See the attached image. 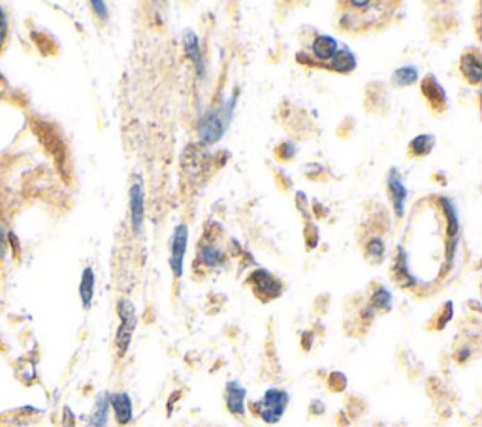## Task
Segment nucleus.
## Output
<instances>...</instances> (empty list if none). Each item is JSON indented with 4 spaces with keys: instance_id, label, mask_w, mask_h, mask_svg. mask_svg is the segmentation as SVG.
<instances>
[{
    "instance_id": "f257e3e1",
    "label": "nucleus",
    "mask_w": 482,
    "mask_h": 427,
    "mask_svg": "<svg viewBox=\"0 0 482 427\" xmlns=\"http://www.w3.org/2000/svg\"><path fill=\"white\" fill-rule=\"evenodd\" d=\"M235 104H238V91L228 100H224L219 108L203 113L198 119V137L203 145H213V143L221 142L234 119Z\"/></svg>"
},
{
    "instance_id": "f03ea898",
    "label": "nucleus",
    "mask_w": 482,
    "mask_h": 427,
    "mask_svg": "<svg viewBox=\"0 0 482 427\" xmlns=\"http://www.w3.org/2000/svg\"><path fill=\"white\" fill-rule=\"evenodd\" d=\"M288 403H290V395L288 392L281 388H269L266 390V394L262 397L260 401L253 403L254 415H258L262 418V421L266 424H277L281 421L285 410H287Z\"/></svg>"
},
{
    "instance_id": "7ed1b4c3",
    "label": "nucleus",
    "mask_w": 482,
    "mask_h": 427,
    "mask_svg": "<svg viewBox=\"0 0 482 427\" xmlns=\"http://www.w3.org/2000/svg\"><path fill=\"white\" fill-rule=\"evenodd\" d=\"M117 312L119 318H121V324H119L117 335H115V343H117L119 356H124L128 346H131L134 330H136V307H134V303H132L131 299L123 298L117 301Z\"/></svg>"
},
{
    "instance_id": "20e7f679",
    "label": "nucleus",
    "mask_w": 482,
    "mask_h": 427,
    "mask_svg": "<svg viewBox=\"0 0 482 427\" xmlns=\"http://www.w3.org/2000/svg\"><path fill=\"white\" fill-rule=\"evenodd\" d=\"M187 245H189V226L185 222H181V224L176 226L172 241H169V269H172V275L176 278L183 275Z\"/></svg>"
},
{
    "instance_id": "39448f33",
    "label": "nucleus",
    "mask_w": 482,
    "mask_h": 427,
    "mask_svg": "<svg viewBox=\"0 0 482 427\" xmlns=\"http://www.w3.org/2000/svg\"><path fill=\"white\" fill-rule=\"evenodd\" d=\"M249 281H251L254 292H256L262 299H275L283 294V283H281L275 275H272V273L267 271V269H264V267H258V269L249 277Z\"/></svg>"
},
{
    "instance_id": "423d86ee",
    "label": "nucleus",
    "mask_w": 482,
    "mask_h": 427,
    "mask_svg": "<svg viewBox=\"0 0 482 427\" xmlns=\"http://www.w3.org/2000/svg\"><path fill=\"white\" fill-rule=\"evenodd\" d=\"M145 192L142 177H136V181L131 187V217H132V230L136 235H142L144 232V215H145Z\"/></svg>"
},
{
    "instance_id": "0eeeda50",
    "label": "nucleus",
    "mask_w": 482,
    "mask_h": 427,
    "mask_svg": "<svg viewBox=\"0 0 482 427\" xmlns=\"http://www.w3.org/2000/svg\"><path fill=\"white\" fill-rule=\"evenodd\" d=\"M388 196H390L392 206H394V211H396V217L401 219L405 215V201L409 198V190L405 187L404 179H401V174L398 171V168H392L390 174H388Z\"/></svg>"
},
{
    "instance_id": "6e6552de",
    "label": "nucleus",
    "mask_w": 482,
    "mask_h": 427,
    "mask_svg": "<svg viewBox=\"0 0 482 427\" xmlns=\"http://www.w3.org/2000/svg\"><path fill=\"white\" fill-rule=\"evenodd\" d=\"M181 40H183V47H185V51H187L189 58L192 60V65H194L198 76L203 79L206 78V60H203L202 49H200V40H198V34H196L192 28H185V31H183Z\"/></svg>"
},
{
    "instance_id": "1a4fd4ad",
    "label": "nucleus",
    "mask_w": 482,
    "mask_h": 427,
    "mask_svg": "<svg viewBox=\"0 0 482 427\" xmlns=\"http://www.w3.org/2000/svg\"><path fill=\"white\" fill-rule=\"evenodd\" d=\"M439 203L443 208L444 215H447V220H449V251H447V260H452L454 256V249H456L458 243V232H460V220H458V209L456 203L450 200V198H439Z\"/></svg>"
},
{
    "instance_id": "9d476101",
    "label": "nucleus",
    "mask_w": 482,
    "mask_h": 427,
    "mask_svg": "<svg viewBox=\"0 0 482 427\" xmlns=\"http://www.w3.org/2000/svg\"><path fill=\"white\" fill-rule=\"evenodd\" d=\"M110 408L113 410V416L119 426H128L134 420V407H132L131 395L126 392L110 395Z\"/></svg>"
},
{
    "instance_id": "9b49d317",
    "label": "nucleus",
    "mask_w": 482,
    "mask_h": 427,
    "mask_svg": "<svg viewBox=\"0 0 482 427\" xmlns=\"http://www.w3.org/2000/svg\"><path fill=\"white\" fill-rule=\"evenodd\" d=\"M311 51H313V57L319 60L320 65L324 66L339 51V42L333 36H330V34H319L313 40V44H311Z\"/></svg>"
},
{
    "instance_id": "f8f14e48",
    "label": "nucleus",
    "mask_w": 482,
    "mask_h": 427,
    "mask_svg": "<svg viewBox=\"0 0 482 427\" xmlns=\"http://www.w3.org/2000/svg\"><path fill=\"white\" fill-rule=\"evenodd\" d=\"M224 394H226V407L230 412L235 416L245 415V397H247L245 386H241L238 380H230L226 382Z\"/></svg>"
},
{
    "instance_id": "ddd939ff",
    "label": "nucleus",
    "mask_w": 482,
    "mask_h": 427,
    "mask_svg": "<svg viewBox=\"0 0 482 427\" xmlns=\"http://www.w3.org/2000/svg\"><path fill=\"white\" fill-rule=\"evenodd\" d=\"M356 66H358V60H356V57H354V53H352L349 47H339V51L335 53V57H333L330 62H326L324 68L341 72V74H349V72L354 70Z\"/></svg>"
},
{
    "instance_id": "4468645a",
    "label": "nucleus",
    "mask_w": 482,
    "mask_h": 427,
    "mask_svg": "<svg viewBox=\"0 0 482 427\" xmlns=\"http://www.w3.org/2000/svg\"><path fill=\"white\" fill-rule=\"evenodd\" d=\"M110 395L111 394H108V392H102V394L97 397L94 410H92V415L89 416V427L108 426V416H110Z\"/></svg>"
},
{
    "instance_id": "2eb2a0df",
    "label": "nucleus",
    "mask_w": 482,
    "mask_h": 427,
    "mask_svg": "<svg viewBox=\"0 0 482 427\" xmlns=\"http://www.w3.org/2000/svg\"><path fill=\"white\" fill-rule=\"evenodd\" d=\"M460 68H462L463 78L467 79L471 85L481 83L482 65L476 55H473V53H465V55L462 57V65H460Z\"/></svg>"
},
{
    "instance_id": "dca6fc26",
    "label": "nucleus",
    "mask_w": 482,
    "mask_h": 427,
    "mask_svg": "<svg viewBox=\"0 0 482 427\" xmlns=\"http://www.w3.org/2000/svg\"><path fill=\"white\" fill-rule=\"evenodd\" d=\"M94 285H97V278H94L92 267H85L83 273H81V283H79V298H81L83 309H89V307L92 305V298H94Z\"/></svg>"
},
{
    "instance_id": "f3484780",
    "label": "nucleus",
    "mask_w": 482,
    "mask_h": 427,
    "mask_svg": "<svg viewBox=\"0 0 482 427\" xmlns=\"http://www.w3.org/2000/svg\"><path fill=\"white\" fill-rule=\"evenodd\" d=\"M420 87H422V92L426 94V98H428L433 106L444 104V102H447V92H444L443 85L437 81V78L433 74L426 76V79H424Z\"/></svg>"
},
{
    "instance_id": "a211bd4d",
    "label": "nucleus",
    "mask_w": 482,
    "mask_h": 427,
    "mask_svg": "<svg viewBox=\"0 0 482 427\" xmlns=\"http://www.w3.org/2000/svg\"><path fill=\"white\" fill-rule=\"evenodd\" d=\"M398 260H396V266H394V273H396V278H398L399 283L405 286H410L417 283V277L410 273L409 269V254L405 253L404 246H399L398 249Z\"/></svg>"
},
{
    "instance_id": "6ab92c4d",
    "label": "nucleus",
    "mask_w": 482,
    "mask_h": 427,
    "mask_svg": "<svg viewBox=\"0 0 482 427\" xmlns=\"http://www.w3.org/2000/svg\"><path fill=\"white\" fill-rule=\"evenodd\" d=\"M418 78H420L418 66L405 65L394 70V74H392V83L396 85V87H409V85L417 83Z\"/></svg>"
},
{
    "instance_id": "aec40b11",
    "label": "nucleus",
    "mask_w": 482,
    "mask_h": 427,
    "mask_svg": "<svg viewBox=\"0 0 482 427\" xmlns=\"http://www.w3.org/2000/svg\"><path fill=\"white\" fill-rule=\"evenodd\" d=\"M433 145H435L433 134H420V136L413 137L409 143L410 153L415 156H428L433 151Z\"/></svg>"
},
{
    "instance_id": "412c9836",
    "label": "nucleus",
    "mask_w": 482,
    "mask_h": 427,
    "mask_svg": "<svg viewBox=\"0 0 482 427\" xmlns=\"http://www.w3.org/2000/svg\"><path fill=\"white\" fill-rule=\"evenodd\" d=\"M200 260H202L203 266L219 267L224 262V253L213 245H202L200 246Z\"/></svg>"
},
{
    "instance_id": "4be33fe9",
    "label": "nucleus",
    "mask_w": 482,
    "mask_h": 427,
    "mask_svg": "<svg viewBox=\"0 0 482 427\" xmlns=\"http://www.w3.org/2000/svg\"><path fill=\"white\" fill-rule=\"evenodd\" d=\"M394 298L392 292L386 286H379L372 296V309H381V311H390Z\"/></svg>"
},
{
    "instance_id": "5701e85b",
    "label": "nucleus",
    "mask_w": 482,
    "mask_h": 427,
    "mask_svg": "<svg viewBox=\"0 0 482 427\" xmlns=\"http://www.w3.org/2000/svg\"><path fill=\"white\" fill-rule=\"evenodd\" d=\"M365 253H367V258H373L381 262L385 258V241L381 237H373L367 245H365Z\"/></svg>"
},
{
    "instance_id": "b1692460",
    "label": "nucleus",
    "mask_w": 482,
    "mask_h": 427,
    "mask_svg": "<svg viewBox=\"0 0 482 427\" xmlns=\"http://www.w3.org/2000/svg\"><path fill=\"white\" fill-rule=\"evenodd\" d=\"M8 251H10V243H8V228L0 224V260L6 258Z\"/></svg>"
},
{
    "instance_id": "393cba45",
    "label": "nucleus",
    "mask_w": 482,
    "mask_h": 427,
    "mask_svg": "<svg viewBox=\"0 0 482 427\" xmlns=\"http://www.w3.org/2000/svg\"><path fill=\"white\" fill-rule=\"evenodd\" d=\"M333 386V390H338V392H341V390L347 386V378L343 373H333L332 376H330V388Z\"/></svg>"
},
{
    "instance_id": "a878e982",
    "label": "nucleus",
    "mask_w": 482,
    "mask_h": 427,
    "mask_svg": "<svg viewBox=\"0 0 482 427\" xmlns=\"http://www.w3.org/2000/svg\"><path fill=\"white\" fill-rule=\"evenodd\" d=\"M6 36H8V17H6V13H4V10L0 8V49H2L4 42H6Z\"/></svg>"
},
{
    "instance_id": "bb28decb",
    "label": "nucleus",
    "mask_w": 482,
    "mask_h": 427,
    "mask_svg": "<svg viewBox=\"0 0 482 427\" xmlns=\"http://www.w3.org/2000/svg\"><path fill=\"white\" fill-rule=\"evenodd\" d=\"M91 8L94 10L100 19H108V4L106 2H100V0H92Z\"/></svg>"
},
{
    "instance_id": "cd10ccee",
    "label": "nucleus",
    "mask_w": 482,
    "mask_h": 427,
    "mask_svg": "<svg viewBox=\"0 0 482 427\" xmlns=\"http://www.w3.org/2000/svg\"><path fill=\"white\" fill-rule=\"evenodd\" d=\"M452 315H454V305L450 303V301H447V303H444L443 317H441V320H439V328H444V326H447V322H449L450 318H452Z\"/></svg>"
},
{
    "instance_id": "c85d7f7f",
    "label": "nucleus",
    "mask_w": 482,
    "mask_h": 427,
    "mask_svg": "<svg viewBox=\"0 0 482 427\" xmlns=\"http://www.w3.org/2000/svg\"><path fill=\"white\" fill-rule=\"evenodd\" d=\"M281 156H283V158H294V156H296V145H294L292 142L283 143V147H281Z\"/></svg>"
},
{
    "instance_id": "c756f323",
    "label": "nucleus",
    "mask_w": 482,
    "mask_h": 427,
    "mask_svg": "<svg viewBox=\"0 0 482 427\" xmlns=\"http://www.w3.org/2000/svg\"><path fill=\"white\" fill-rule=\"evenodd\" d=\"M311 412H313V415H322V412H324V405H322V401L311 403Z\"/></svg>"
},
{
    "instance_id": "7c9ffc66",
    "label": "nucleus",
    "mask_w": 482,
    "mask_h": 427,
    "mask_svg": "<svg viewBox=\"0 0 482 427\" xmlns=\"http://www.w3.org/2000/svg\"><path fill=\"white\" fill-rule=\"evenodd\" d=\"M68 427H76V426H68Z\"/></svg>"
}]
</instances>
